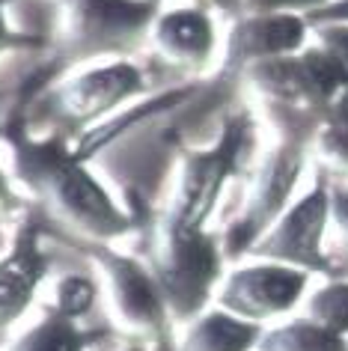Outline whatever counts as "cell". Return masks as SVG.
Returning <instances> with one entry per match:
<instances>
[{"label":"cell","instance_id":"6da1fadb","mask_svg":"<svg viewBox=\"0 0 348 351\" xmlns=\"http://www.w3.org/2000/svg\"><path fill=\"white\" fill-rule=\"evenodd\" d=\"M15 176L51 221L86 244H110L137 230V215L113 203L84 161L57 140H12Z\"/></svg>","mask_w":348,"mask_h":351},{"label":"cell","instance_id":"7a4b0ae2","mask_svg":"<svg viewBox=\"0 0 348 351\" xmlns=\"http://www.w3.org/2000/svg\"><path fill=\"white\" fill-rule=\"evenodd\" d=\"M143 262L170 310L173 324H190L212 306L217 286L226 277L221 235L190 230L167 215L152 217L146 230Z\"/></svg>","mask_w":348,"mask_h":351},{"label":"cell","instance_id":"3957f363","mask_svg":"<svg viewBox=\"0 0 348 351\" xmlns=\"http://www.w3.org/2000/svg\"><path fill=\"white\" fill-rule=\"evenodd\" d=\"M316 131L319 128H303V131L289 128L280 137V143L256 167L245 208L221 232L226 262L247 259L253 244L295 203V191H298L303 167H307V143L316 140Z\"/></svg>","mask_w":348,"mask_h":351},{"label":"cell","instance_id":"277c9868","mask_svg":"<svg viewBox=\"0 0 348 351\" xmlns=\"http://www.w3.org/2000/svg\"><path fill=\"white\" fill-rule=\"evenodd\" d=\"M84 253L101 271L108 306L119 330L149 351H176L173 319L143 259L113 250L110 244H84Z\"/></svg>","mask_w":348,"mask_h":351},{"label":"cell","instance_id":"5b68a950","mask_svg":"<svg viewBox=\"0 0 348 351\" xmlns=\"http://www.w3.org/2000/svg\"><path fill=\"white\" fill-rule=\"evenodd\" d=\"M250 149H253V119L247 113H232L212 149L182 152L179 188L164 215L190 230H208V217L214 215L226 182L245 167Z\"/></svg>","mask_w":348,"mask_h":351},{"label":"cell","instance_id":"8992f818","mask_svg":"<svg viewBox=\"0 0 348 351\" xmlns=\"http://www.w3.org/2000/svg\"><path fill=\"white\" fill-rule=\"evenodd\" d=\"M327 232H330V176L319 167L310 191L295 197V203L277 217V223L253 244V250L247 256L292 265L307 271V274L339 277L336 262L325 250Z\"/></svg>","mask_w":348,"mask_h":351},{"label":"cell","instance_id":"52a82bcc","mask_svg":"<svg viewBox=\"0 0 348 351\" xmlns=\"http://www.w3.org/2000/svg\"><path fill=\"white\" fill-rule=\"evenodd\" d=\"M245 72L271 104L286 110L312 113L319 119L327 117L334 99L348 86L339 63L321 45L303 48L289 57L262 60Z\"/></svg>","mask_w":348,"mask_h":351},{"label":"cell","instance_id":"ba28073f","mask_svg":"<svg viewBox=\"0 0 348 351\" xmlns=\"http://www.w3.org/2000/svg\"><path fill=\"white\" fill-rule=\"evenodd\" d=\"M63 48L92 60L132 48L158 19L155 0H60Z\"/></svg>","mask_w":348,"mask_h":351},{"label":"cell","instance_id":"9c48e42d","mask_svg":"<svg viewBox=\"0 0 348 351\" xmlns=\"http://www.w3.org/2000/svg\"><path fill=\"white\" fill-rule=\"evenodd\" d=\"M310 277L312 274L307 271L280 265V262H241L221 280L214 306L265 328L268 322L283 319L301 301H307Z\"/></svg>","mask_w":348,"mask_h":351},{"label":"cell","instance_id":"30bf717a","mask_svg":"<svg viewBox=\"0 0 348 351\" xmlns=\"http://www.w3.org/2000/svg\"><path fill=\"white\" fill-rule=\"evenodd\" d=\"M143 90L146 81L140 69L125 60H116V63L84 69L81 75L63 81L51 95V101L60 117L69 122H84V125L95 122L99 125L101 117L113 113L119 104L140 95Z\"/></svg>","mask_w":348,"mask_h":351},{"label":"cell","instance_id":"8fae6325","mask_svg":"<svg viewBox=\"0 0 348 351\" xmlns=\"http://www.w3.org/2000/svg\"><path fill=\"white\" fill-rule=\"evenodd\" d=\"M310 21L303 15H241L229 33L226 69H250L262 60L298 54L307 45Z\"/></svg>","mask_w":348,"mask_h":351},{"label":"cell","instance_id":"7c38bea8","mask_svg":"<svg viewBox=\"0 0 348 351\" xmlns=\"http://www.w3.org/2000/svg\"><path fill=\"white\" fill-rule=\"evenodd\" d=\"M51 271V256L42 247V235L33 223H24L10 253L0 259V333L10 330L30 310L42 280Z\"/></svg>","mask_w":348,"mask_h":351},{"label":"cell","instance_id":"4fadbf2b","mask_svg":"<svg viewBox=\"0 0 348 351\" xmlns=\"http://www.w3.org/2000/svg\"><path fill=\"white\" fill-rule=\"evenodd\" d=\"M152 42L167 60L179 66H203L214 54V24L206 10L197 6H179V10L158 12L152 24Z\"/></svg>","mask_w":348,"mask_h":351},{"label":"cell","instance_id":"5bb4252c","mask_svg":"<svg viewBox=\"0 0 348 351\" xmlns=\"http://www.w3.org/2000/svg\"><path fill=\"white\" fill-rule=\"evenodd\" d=\"M265 328L256 322L208 306V310L185 324V337L176 339V351H256Z\"/></svg>","mask_w":348,"mask_h":351},{"label":"cell","instance_id":"9a60e30c","mask_svg":"<svg viewBox=\"0 0 348 351\" xmlns=\"http://www.w3.org/2000/svg\"><path fill=\"white\" fill-rule=\"evenodd\" d=\"M95 339H99L95 330H86L81 328V322H72L45 306V315L3 351H86L95 346Z\"/></svg>","mask_w":348,"mask_h":351},{"label":"cell","instance_id":"2e32d148","mask_svg":"<svg viewBox=\"0 0 348 351\" xmlns=\"http://www.w3.org/2000/svg\"><path fill=\"white\" fill-rule=\"evenodd\" d=\"M256 351H348V339L301 315L265 328Z\"/></svg>","mask_w":348,"mask_h":351},{"label":"cell","instance_id":"e0dca14e","mask_svg":"<svg viewBox=\"0 0 348 351\" xmlns=\"http://www.w3.org/2000/svg\"><path fill=\"white\" fill-rule=\"evenodd\" d=\"M303 315L348 339V277H334L319 286L303 301Z\"/></svg>","mask_w":348,"mask_h":351},{"label":"cell","instance_id":"ac0fdd59","mask_svg":"<svg viewBox=\"0 0 348 351\" xmlns=\"http://www.w3.org/2000/svg\"><path fill=\"white\" fill-rule=\"evenodd\" d=\"M95 298H99V286H95L92 277H86V274H66V277L57 280L54 298H51L45 306L57 310L60 315H66V319H72V322H81L84 315L92 313Z\"/></svg>","mask_w":348,"mask_h":351},{"label":"cell","instance_id":"d6986e66","mask_svg":"<svg viewBox=\"0 0 348 351\" xmlns=\"http://www.w3.org/2000/svg\"><path fill=\"white\" fill-rule=\"evenodd\" d=\"M312 143L319 149L321 170L327 176L336 173V179L348 176V125H343V122H321Z\"/></svg>","mask_w":348,"mask_h":351},{"label":"cell","instance_id":"ffe728a7","mask_svg":"<svg viewBox=\"0 0 348 351\" xmlns=\"http://www.w3.org/2000/svg\"><path fill=\"white\" fill-rule=\"evenodd\" d=\"M334 235V244H336V259L345 262L343 268V277H348V182L345 179H334L330 176V232ZM336 274H339V265H336Z\"/></svg>","mask_w":348,"mask_h":351},{"label":"cell","instance_id":"44dd1931","mask_svg":"<svg viewBox=\"0 0 348 351\" xmlns=\"http://www.w3.org/2000/svg\"><path fill=\"white\" fill-rule=\"evenodd\" d=\"M334 0H245V15H277V12H289V15H312L319 10H325Z\"/></svg>","mask_w":348,"mask_h":351},{"label":"cell","instance_id":"7402d4cb","mask_svg":"<svg viewBox=\"0 0 348 351\" xmlns=\"http://www.w3.org/2000/svg\"><path fill=\"white\" fill-rule=\"evenodd\" d=\"M310 30L316 33L319 45L339 63L348 84V24H310Z\"/></svg>","mask_w":348,"mask_h":351},{"label":"cell","instance_id":"603a6c76","mask_svg":"<svg viewBox=\"0 0 348 351\" xmlns=\"http://www.w3.org/2000/svg\"><path fill=\"white\" fill-rule=\"evenodd\" d=\"M310 24H348V0H334L325 10L307 15Z\"/></svg>","mask_w":348,"mask_h":351},{"label":"cell","instance_id":"cb8c5ba5","mask_svg":"<svg viewBox=\"0 0 348 351\" xmlns=\"http://www.w3.org/2000/svg\"><path fill=\"white\" fill-rule=\"evenodd\" d=\"M325 122H343V125H348V86L334 99V104H330Z\"/></svg>","mask_w":348,"mask_h":351},{"label":"cell","instance_id":"d4e9b609","mask_svg":"<svg viewBox=\"0 0 348 351\" xmlns=\"http://www.w3.org/2000/svg\"><path fill=\"white\" fill-rule=\"evenodd\" d=\"M212 6L226 15H245V0H212Z\"/></svg>","mask_w":348,"mask_h":351},{"label":"cell","instance_id":"484cf974","mask_svg":"<svg viewBox=\"0 0 348 351\" xmlns=\"http://www.w3.org/2000/svg\"><path fill=\"white\" fill-rule=\"evenodd\" d=\"M10 42V33H6V24H3V15H0V48Z\"/></svg>","mask_w":348,"mask_h":351},{"label":"cell","instance_id":"4316f807","mask_svg":"<svg viewBox=\"0 0 348 351\" xmlns=\"http://www.w3.org/2000/svg\"><path fill=\"white\" fill-rule=\"evenodd\" d=\"M123 351H149V348H146V346H140V342H128V346H125Z\"/></svg>","mask_w":348,"mask_h":351},{"label":"cell","instance_id":"83f0119b","mask_svg":"<svg viewBox=\"0 0 348 351\" xmlns=\"http://www.w3.org/2000/svg\"><path fill=\"white\" fill-rule=\"evenodd\" d=\"M0 203H3V182H0Z\"/></svg>","mask_w":348,"mask_h":351},{"label":"cell","instance_id":"f1b7e54d","mask_svg":"<svg viewBox=\"0 0 348 351\" xmlns=\"http://www.w3.org/2000/svg\"><path fill=\"white\" fill-rule=\"evenodd\" d=\"M155 3H158V0H155Z\"/></svg>","mask_w":348,"mask_h":351}]
</instances>
